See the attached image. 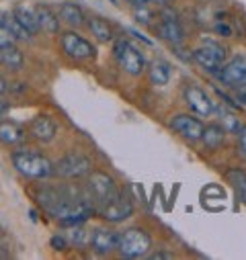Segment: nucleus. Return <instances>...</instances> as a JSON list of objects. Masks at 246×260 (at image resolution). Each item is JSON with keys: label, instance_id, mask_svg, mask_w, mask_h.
Listing matches in <instances>:
<instances>
[{"label": "nucleus", "instance_id": "nucleus-1", "mask_svg": "<svg viewBox=\"0 0 246 260\" xmlns=\"http://www.w3.org/2000/svg\"><path fill=\"white\" fill-rule=\"evenodd\" d=\"M37 203L62 225H78L84 223L95 211V205L88 197L74 194L68 186H43L37 190Z\"/></svg>", "mask_w": 246, "mask_h": 260}, {"label": "nucleus", "instance_id": "nucleus-2", "mask_svg": "<svg viewBox=\"0 0 246 260\" xmlns=\"http://www.w3.org/2000/svg\"><path fill=\"white\" fill-rule=\"evenodd\" d=\"M11 162L21 176L31 180H45L53 174V162L39 152L17 150L11 154Z\"/></svg>", "mask_w": 246, "mask_h": 260}, {"label": "nucleus", "instance_id": "nucleus-3", "mask_svg": "<svg viewBox=\"0 0 246 260\" xmlns=\"http://www.w3.org/2000/svg\"><path fill=\"white\" fill-rule=\"evenodd\" d=\"M113 55H115L117 66L126 74L138 78V76H142L146 72V57H144V53L134 43H130L128 39H123V37L115 39Z\"/></svg>", "mask_w": 246, "mask_h": 260}, {"label": "nucleus", "instance_id": "nucleus-4", "mask_svg": "<svg viewBox=\"0 0 246 260\" xmlns=\"http://www.w3.org/2000/svg\"><path fill=\"white\" fill-rule=\"evenodd\" d=\"M152 250V238L144 228H130L119 234L117 252L123 258H144Z\"/></svg>", "mask_w": 246, "mask_h": 260}, {"label": "nucleus", "instance_id": "nucleus-5", "mask_svg": "<svg viewBox=\"0 0 246 260\" xmlns=\"http://www.w3.org/2000/svg\"><path fill=\"white\" fill-rule=\"evenodd\" d=\"M117 184L113 180V176H109L107 172H99V170H90L88 172V180H86V197L88 201L95 205V211H99L105 203H109L115 192H117Z\"/></svg>", "mask_w": 246, "mask_h": 260}, {"label": "nucleus", "instance_id": "nucleus-6", "mask_svg": "<svg viewBox=\"0 0 246 260\" xmlns=\"http://www.w3.org/2000/svg\"><path fill=\"white\" fill-rule=\"evenodd\" d=\"M191 57H193V61L197 63L199 68H203L205 72L213 74V72H218L224 66V63H226L228 49L222 43H218V41H205L203 45H199V47L193 49Z\"/></svg>", "mask_w": 246, "mask_h": 260}, {"label": "nucleus", "instance_id": "nucleus-7", "mask_svg": "<svg viewBox=\"0 0 246 260\" xmlns=\"http://www.w3.org/2000/svg\"><path fill=\"white\" fill-rule=\"evenodd\" d=\"M105 221H111V223H119V221H126L134 215V201L130 197L128 190H117L115 197L105 203L99 211H97Z\"/></svg>", "mask_w": 246, "mask_h": 260}, {"label": "nucleus", "instance_id": "nucleus-8", "mask_svg": "<svg viewBox=\"0 0 246 260\" xmlns=\"http://www.w3.org/2000/svg\"><path fill=\"white\" fill-rule=\"evenodd\" d=\"M93 170V162L88 156L72 152L62 156L57 162H53V174L62 176V178H80V176H88V172Z\"/></svg>", "mask_w": 246, "mask_h": 260}, {"label": "nucleus", "instance_id": "nucleus-9", "mask_svg": "<svg viewBox=\"0 0 246 260\" xmlns=\"http://www.w3.org/2000/svg\"><path fill=\"white\" fill-rule=\"evenodd\" d=\"M59 43H62V49H64V53L76 61H90L97 57V49L95 45L84 39L82 35L74 33V31H66L62 33L59 37Z\"/></svg>", "mask_w": 246, "mask_h": 260}, {"label": "nucleus", "instance_id": "nucleus-10", "mask_svg": "<svg viewBox=\"0 0 246 260\" xmlns=\"http://www.w3.org/2000/svg\"><path fill=\"white\" fill-rule=\"evenodd\" d=\"M156 33L160 39L172 43V45H180L184 41V29L176 17L174 11H170L168 7H162L160 11V17H158V23L154 25Z\"/></svg>", "mask_w": 246, "mask_h": 260}, {"label": "nucleus", "instance_id": "nucleus-11", "mask_svg": "<svg viewBox=\"0 0 246 260\" xmlns=\"http://www.w3.org/2000/svg\"><path fill=\"white\" fill-rule=\"evenodd\" d=\"M182 99L184 105L189 107V111H193L199 117H209L213 113V101L211 96L197 84H187L182 90Z\"/></svg>", "mask_w": 246, "mask_h": 260}, {"label": "nucleus", "instance_id": "nucleus-12", "mask_svg": "<svg viewBox=\"0 0 246 260\" xmlns=\"http://www.w3.org/2000/svg\"><path fill=\"white\" fill-rule=\"evenodd\" d=\"M213 76L224 84V86H242L244 76H246V55H236L230 61H226L224 66L213 72Z\"/></svg>", "mask_w": 246, "mask_h": 260}, {"label": "nucleus", "instance_id": "nucleus-13", "mask_svg": "<svg viewBox=\"0 0 246 260\" xmlns=\"http://www.w3.org/2000/svg\"><path fill=\"white\" fill-rule=\"evenodd\" d=\"M168 125L174 129V132H176L180 138L189 140V142H201L203 127H205L197 117H193V115H189V113H178V115H174Z\"/></svg>", "mask_w": 246, "mask_h": 260}, {"label": "nucleus", "instance_id": "nucleus-14", "mask_svg": "<svg viewBox=\"0 0 246 260\" xmlns=\"http://www.w3.org/2000/svg\"><path fill=\"white\" fill-rule=\"evenodd\" d=\"M95 254L99 256H109L113 252H117V246H119V234L115 230H109V228H97L93 230L90 234V244Z\"/></svg>", "mask_w": 246, "mask_h": 260}, {"label": "nucleus", "instance_id": "nucleus-15", "mask_svg": "<svg viewBox=\"0 0 246 260\" xmlns=\"http://www.w3.org/2000/svg\"><path fill=\"white\" fill-rule=\"evenodd\" d=\"M27 132H29V136H31L35 142L49 144V142H53V138L57 136V123H55L53 117H49V115H37V117L31 119Z\"/></svg>", "mask_w": 246, "mask_h": 260}, {"label": "nucleus", "instance_id": "nucleus-16", "mask_svg": "<svg viewBox=\"0 0 246 260\" xmlns=\"http://www.w3.org/2000/svg\"><path fill=\"white\" fill-rule=\"evenodd\" d=\"M226 127L222 125V123H209V125H205L203 127V136H201V144L207 148V150H211V152H216V150H220L224 144H226Z\"/></svg>", "mask_w": 246, "mask_h": 260}, {"label": "nucleus", "instance_id": "nucleus-17", "mask_svg": "<svg viewBox=\"0 0 246 260\" xmlns=\"http://www.w3.org/2000/svg\"><path fill=\"white\" fill-rule=\"evenodd\" d=\"M25 140V129L9 119H0V144L5 146H17Z\"/></svg>", "mask_w": 246, "mask_h": 260}, {"label": "nucleus", "instance_id": "nucleus-18", "mask_svg": "<svg viewBox=\"0 0 246 260\" xmlns=\"http://www.w3.org/2000/svg\"><path fill=\"white\" fill-rule=\"evenodd\" d=\"M86 29L90 31V35L97 39V41H101V43H109V41H113L115 39V33H113V27H111V23H107L105 19H101V17H86Z\"/></svg>", "mask_w": 246, "mask_h": 260}, {"label": "nucleus", "instance_id": "nucleus-19", "mask_svg": "<svg viewBox=\"0 0 246 260\" xmlns=\"http://www.w3.org/2000/svg\"><path fill=\"white\" fill-rule=\"evenodd\" d=\"M13 15L21 21V25L31 33V35H37L41 31V25H39V17H37V11L35 7H27V5H17Z\"/></svg>", "mask_w": 246, "mask_h": 260}, {"label": "nucleus", "instance_id": "nucleus-20", "mask_svg": "<svg viewBox=\"0 0 246 260\" xmlns=\"http://www.w3.org/2000/svg\"><path fill=\"white\" fill-rule=\"evenodd\" d=\"M57 17L70 27H82L86 23L84 11L74 3H62L57 9Z\"/></svg>", "mask_w": 246, "mask_h": 260}, {"label": "nucleus", "instance_id": "nucleus-21", "mask_svg": "<svg viewBox=\"0 0 246 260\" xmlns=\"http://www.w3.org/2000/svg\"><path fill=\"white\" fill-rule=\"evenodd\" d=\"M170 76H172V68L168 66L164 59H156V61L150 63V68H148V80H150V84H154V86H166L170 82Z\"/></svg>", "mask_w": 246, "mask_h": 260}, {"label": "nucleus", "instance_id": "nucleus-22", "mask_svg": "<svg viewBox=\"0 0 246 260\" xmlns=\"http://www.w3.org/2000/svg\"><path fill=\"white\" fill-rule=\"evenodd\" d=\"M35 11H37V17H39L41 31H45V33H49V35H55V33L59 31V19H57V13L51 11L47 5H37Z\"/></svg>", "mask_w": 246, "mask_h": 260}, {"label": "nucleus", "instance_id": "nucleus-23", "mask_svg": "<svg viewBox=\"0 0 246 260\" xmlns=\"http://www.w3.org/2000/svg\"><path fill=\"white\" fill-rule=\"evenodd\" d=\"M23 53L21 49L11 43V45H5V47H0V63H3L5 68L9 70H21L23 68Z\"/></svg>", "mask_w": 246, "mask_h": 260}, {"label": "nucleus", "instance_id": "nucleus-24", "mask_svg": "<svg viewBox=\"0 0 246 260\" xmlns=\"http://www.w3.org/2000/svg\"><path fill=\"white\" fill-rule=\"evenodd\" d=\"M0 21H3V25H5V27L9 29V33L15 37V41H29V39L33 37V35L21 25V21H19L13 13H11V15H9V13L3 15V19H0Z\"/></svg>", "mask_w": 246, "mask_h": 260}, {"label": "nucleus", "instance_id": "nucleus-25", "mask_svg": "<svg viewBox=\"0 0 246 260\" xmlns=\"http://www.w3.org/2000/svg\"><path fill=\"white\" fill-rule=\"evenodd\" d=\"M226 176H228V180L232 182V186H234V190H236V194H238V199H240L242 203H246V172L240 170V168H230V170L226 172Z\"/></svg>", "mask_w": 246, "mask_h": 260}, {"label": "nucleus", "instance_id": "nucleus-26", "mask_svg": "<svg viewBox=\"0 0 246 260\" xmlns=\"http://www.w3.org/2000/svg\"><path fill=\"white\" fill-rule=\"evenodd\" d=\"M70 238H72V242H74L76 246H86V244H90V232H88V230H84V228H82V223L72 225Z\"/></svg>", "mask_w": 246, "mask_h": 260}, {"label": "nucleus", "instance_id": "nucleus-27", "mask_svg": "<svg viewBox=\"0 0 246 260\" xmlns=\"http://www.w3.org/2000/svg\"><path fill=\"white\" fill-rule=\"evenodd\" d=\"M220 115L224 117V123H222V125L226 127V132H228V134H238V129H240V125H242V123L238 121V117H234L232 113H224L222 109H220Z\"/></svg>", "mask_w": 246, "mask_h": 260}, {"label": "nucleus", "instance_id": "nucleus-28", "mask_svg": "<svg viewBox=\"0 0 246 260\" xmlns=\"http://www.w3.org/2000/svg\"><path fill=\"white\" fill-rule=\"evenodd\" d=\"M134 19L140 23V25H152V19H154V15L146 9V5L144 7H136V11H134Z\"/></svg>", "mask_w": 246, "mask_h": 260}, {"label": "nucleus", "instance_id": "nucleus-29", "mask_svg": "<svg viewBox=\"0 0 246 260\" xmlns=\"http://www.w3.org/2000/svg\"><path fill=\"white\" fill-rule=\"evenodd\" d=\"M213 31H216L218 35H222V37H232V35H234L230 23H226V21H218V23L213 25Z\"/></svg>", "mask_w": 246, "mask_h": 260}, {"label": "nucleus", "instance_id": "nucleus-30", "mask_svg": "<svg viewBox=\"0 0 246 260\" xmlns=\"http://www.w3.org/2000/svg\"><path fill=\"white\" fill-rule=\"evenodd\" d=\"M11 43H15V37L9 33V29L3 25V21H0V47L11 45Z\"/></svg>", "mask_w": 246, "mask_h": 260}, {"label": "nucleus", "instance_id": "nucleus-31", "mask_svg": "<svg viewBox=\"0 0 246 260\" xmlns=\"http://www.w3.org/2000/svg\"><path fill=\"white\" fill-rule=\"evenodd\" d=\"M238 150H240V154L246 158V125H240V129H238Z\"/></svg>", "mask_w": 246, "mask_h": 260}, {"label": "nucleus", "instance_id": "nucleus-32", "mask_svg": "<svg viewBox=\"0 0 246 260\" xmlns=\"http://www.w3.org/2000/svg\"><path fill=\"white\" fill-rule=\"evenodd\" d=\"M49 244H51L53 250H68V240L64 236H53L49 240Z\"/></svg>", "mask_w": 246, "mask_h": 260}, {"label": "nucleus", "instance_id": "nucleus-33", "mask_svg": "<svg viewBox=\"0 0 246 260\" xmlns=\"http://www.w3.org/2000/svg\"><path fill=\"white\" fill-rule=\"evenodd\" d=\"M150 258H152V260H158V258H174V254H172V252H164V250H158V252L150 254Z\"/></svg>", "mask_w": 246, "mask_h": 260}, {"label": "nucleus", "instance_id": "nucleus-34", "mask_svg": "<svg viewBox=\"0 0 246 260\" xmlns=\"http://www.w3.org/2000/svg\"><path fill=\"white\" fill-rule=\"evenodd\" d=\"M7 113H9V105H7L3 99H0V119H3Z\"/></svg>", "mask_w": 246, "mask_h": 260}, {"label": "nucleus", "instance_id": "nucleus-35", "mask_svg": "<svg viewBox=\"0 0 246 260\" xmlns=\"http://www.w3.org/2000/svg\"><path fill=\"white\" fill-rule=\"evenodd\" d=\"M126 3H130L132 7H144V5L150 3V0H126Z\"/></svg>", "mask_w": 246, "mask_h": 260}, {"label": "nucleus", "instance_id": "nucleus-36", "mask_svg": "<svg viewBox=\"0 0 246 260\" xmlns=\"http://www.w3.org/2000/svg\"><path fill=\"white\" fill-rule=\"evenodd\" d=\"M150 3L156 5V7H170L172 0H150Z\"/></svg>", "mask_w": 246, "mask_h": 260}, {"label": "nucleus", "instance_id": "nucleus-37", "mask_svg": "<svg viewBox=\"0 0 246 260\" xmlns=\"http://www.w3.org/2000/svg\"><path fill=\"white\" fill-rule=\"evenodd\" d=\"M7 92V80L3 78V76H0V96H3Z\"/></svg>", "mask_w": 246, "mask_h": 260}, {"label": "nucleus", "instance_id": "nucleus-38", "mask_svg": "<svg viewBox=\"0 0 246 260\" xmlns=\"http://www.w3.org/2000/svg\"><path fill=\"white\" fill-rule=\"evenodd\" d=\"M240 101H242V105H246V90L240 92Z\"/></svg>", "mask_w": 246, "mask_h": 260}, {"label": "nucleus", "instance_id": "nucleus-39", "mask_svg": "<svg viewBox=\"0 0 246 260\" xmlns=\"http://www.w3.org/2000/svg\"><path fill=\"white\" fill-rule=\"evenodd\" d=\"M242 86H246V76H244V82H242Z\"/></svg>", "mask_w": 246, "mask_h": 260}, {"label": "nucleus", "instance_id": "nucleus-40", "mask_svg": "<svg viewBox=\"0 0 246 260\" xmlns=\"http://www.w3.org/2000/svg\"><path fill=\"white\" fill-rule=\"evenodd\" d=\"M111 3H117V0H111Z\"/></svg>", "mask_w": 246, "mask_h": 260}]
</instances>
